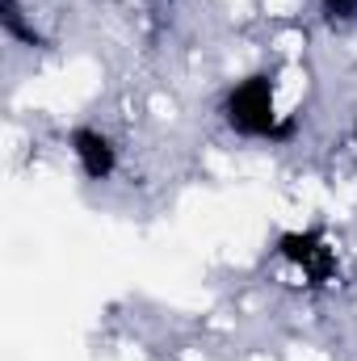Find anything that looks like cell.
Masks as SVG:
<instances>
[{"mask_svg": "<svg viewBox=\"0 0 357 361\" xmlns=\"http://www.w3.org/2000/svg\"><path fill=\"white\" fill-rule=\"evenodd\" d=\"M219 122L231 139L244 143H290L294 139V114L282 101V76L273 68L244 72L219 92Z\"/></svg>", "mask_w": 357, "mask_h": 361, "instance_id": "1", "label": "cell"}, {"mask_svg": "<svg viewBox=\"0 0 357 361\" xmlns=\"http://www.w3.org/2000/svg\"><path fill=\"white\" fill-rule=\"evenodd\" d=\"M63 147L72 156V169L89 185H109L122 173V147L101 122H76L63 135Z\"/></svg>", "mask_w": 357, "mask_h": 361, "instance_id": "2", "label": "cell"}, {"mask_svg": "<svg viewBox=\"0 0 357 361\" xmlns=\"http://www.w3.org/2000/svg\"><path fill=\"white\" fill-rule=\"evenodd\" d=\"M277 252L294 265V269L303 273V277H311V281H324L328 273L337 269V252H332V244L315 231V227H303V231H282V240H277Z\"/></svg>", "mask_w": 357, "mask_h": 361, "instance_id": "3", "label": "cell"}, {"mask_svg": "<svg viewBox=\"0 0 357 361\" xmlns=\"http://www.w3.org/2000/svg\"><path fill=\"white\" fill-rule=\"evenodd\" d=\"M0 30L13 47H42L38 21H34V13H25L21 0H0Z\"/></svg>", "mask_w": 357, "mask_h": 361, "instance_id": "4", "label": "cell"}, {"mask_svg": "<svg viewBox=\"0 0 357 361\" xmlns=\"http://www.w3.org/2000/svg\"><path fill=\"white\" fill-rule=\"evenodd\" d=\"M320 21L332 30H357V0H311Z\"/></svg>", "mask_w": 357, "mask_h": 361, "instance_id": "5", "label": "cell"}, {"mask_svg": "<svg viewBox=\"0 0 357 361\" xmlns=\"http://www.w3.org/2000/svg\"><path fill=\"white\" fill-rule=\"evenodd\" d=\"M152 4H177V0H152Z\"/></svg>", "mask_w": 357, "mask_h": 361, "instance_id": "6", "label": "cell"}]
</instances>
